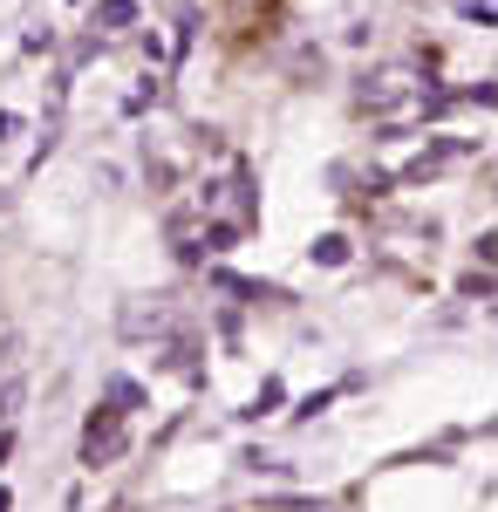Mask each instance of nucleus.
Here are the masks:
<instances>
[{
    "instance_id": "7ed1b4c3",
    "label": "nucleus",
    "mask_w": 498,
    "mask_h": 512,
    "mask_svg": "<svg viewBox=\"0 0 498 512\" xmlns=\"http://www.w3.org/2000/svg\"><path fill=\"white\" fill-rule=\"evenodd\" d=\"M130 14H137V0H103V14H96V21H103V28H123Z\"/></svg>"
},
{
    "instance_id": "f257e3e1",
    "label": "nucleus",
    "mask_w": 498,
    "mask_h": 512,
    "mask_svg": "<svg viewBox=\"0 0 498 512\" xmlns=\"http://www.w3.org/2000/svg\"><path fill=\"white\" fill-rule=\"evenodd\" d=\"M116 451H123V424H116V410H96L82 431V465H110Z\"/></svg>"
},
{
    "instance_id": "f03ea898",
    "label": "nucleus",
    "mask_w": 498,
    "mask_h": 512,
    "mask_svg": "<svg viewBox=\"0 0 498 512\" xmlns=\"http://www.w3.org/2000/svg\"><path fill=\"white\" fill-rule=\"evenodd\" d=\"M410 89H417V76H410V69H389V76H376L369 89H362V103H369V110H389V103H403Z\"/></svg>"
}]
</instances>
